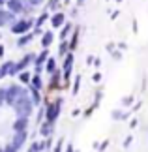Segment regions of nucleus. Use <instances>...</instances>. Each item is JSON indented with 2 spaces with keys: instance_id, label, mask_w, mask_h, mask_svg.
Listing matches in <instances>:
<instances>
[{
  "instance_id": "obj_7",
  "label": "nucleus",
  "mask_w": 148,
  "mask_h": 152,
  "mask_svg": "<svg viewBox=\"0 0 148 152\" xmlns=\"http://www.w3.org/2000/svg\"><path fill=\"white\" fill-rule=\"evenodd\" d=\"M9 21H13V13H11V11H4V10H0V26L8 25Z\"/></svg>"
},
{
  "instance_id": "obj_25",
  "label": "nucleus",
  "mask_w": 148,
  "mask_h": 152,
  "mask_svg": "<svg viewBox=\"0 0 148 152\" xmlns=\"http://www.w3.org/2000/svg\"><path fill=\"white\" fill-rule=\"evenodd\" d=\"M4 55V47H2V45H0V56H2Z\"/></svg>"
},
{
  "instance_id": "obj_27",
  "label": "nucleus",
  "mask_w": 148,
  "mask_h": 152,
  "mask_svg": "<svg viewBox=\"0 0 148 152\" xmlns=\"http://www.w3.org/2000/svg\"><path fill=\"white\" fill-rule=\"evenodd\" d=\"M21 2H23V0H21Z\"/></svg>"
},
{
  "instance_id": "obj_4",
  "label": "nucleus",
  "mask_w": 148,
  "mask_h": 152,
  "mask_svg": "<svg viewBox=\"0 0 148 152\" xmlns=\"http://www.w3.org/2000/svg\"><path fill=\"white\" fill-rule=\"evenodd\" d=\"M58 111H60V102H56V103L49 105V109H47V122H49V124H52V122L56 120Z\"/></svg>"
},
{
  "instance_id": "obj_11",
  "label": "nucleus",
  "mask_w": 148,
  "mask_h": 152,
  "mask_svg": "<svg viewBox=\"0 0 148 152\" xmlns=\"http://www.w3.org/2000/svg\"><path fill=\"white\" fill-rule=\"evenodd\" d=\"M71 64H73V55H68V58H66V66H64V69H66V79L69 77V69H71Z\"/></svg>"
},
{
  "instance_id": "obj_9",
  "label": "nucleus",
  "mask_w": 148,
  "mask_h": 152,
  "mask_svg": "<svg viewBox=\"0 0 148 152\" xmlns=\"http://www.w3.org/2000/svg\"><path fill=\"white\" fill-rule=\"evenodd\" d=\"M13 66H15L13 62H6L4 66L0 68V77H2V75H11V72H13Z\"/></svg>"
},
{
  "instance_id": "obj_2",
  "label": "nucleus",
  "mask_w": 148,
  "mask_h": 152,
  "mask_svg": "<svg viewBox=\"0 0 148 152\" xmlns=\"http://www.w3.org/2000/svg\"><path fill=\"white\" fill-rule=\"evenodd\" d=\"M23 94H26V90H23L21 86H17V85H11L9 88H6V102L15 105V102L19 100Z\"/></svg>"
},
{
  "instance_id": "obj_21",
  "label": "nucleus",
  "mask_w": 148,
  "mask_h": 152,
  "mask_svg": "<svg viewBox=\"0 0 148 152\" xmlns=\"http://www.w3.org/2000/svg\"><path fill=\"white\" fill-rule=\"evenodd\" d=\"M45 19H47V13H43V15H41V17H39V19H38V23H36V26L39 28L41 25H43V21H45Z\"/></svg>"
},
{
  "instance_id": "obj_3",
  "label": "nucleus",
  "mask_w": 148,
  "mask_h": 152,
  "mask_svg": "<svg viewBox=\"0 0 148 152\" xmlns=\"http://www.w3.org/2000/svg\"><path fill=\"white\" fill-rule=\"evenodd\" d=\"M32 26V21H17L15 25H11V30H13V34H23V32H26L28 28Z\"/></svg>"
},
{
  "instance_id": "obj_20",
  "label": "nucleus",
  "mask_w": 148,
  "mask_h": 152,
  "mask_svg": "<svg viewBox=\"0 0 148 152\" xmlns=\"http://www.w3.org/2000/svg\"><path fill=\"white\" fill-rule=\"evenodd\" d=\"M6 102V88H0V105Z\"/></svg>"
},
{
  "instance_id": "obj_23",
  "label": "nucleus",
  "mask_w": 148,
  "mask_h": 152,
  "mask_svg": "<svg viewBox=\"0 0 148 152\" xmlns=\"http://www.w3.org/2000/svg\"><path fill=\"white\" fill-rule=\"evenodd\" d=\"M38 148H39V145H32V147H30V150H28V152H38Z\"/></svg>"
},
{
  "instance_id": "obj_15",
  "label": "nucleus",
  "mask_w": 148,
  "mask_h": 152,
  "mask_svg": "<svg viewBox=\"0 0 148 152\" xmlns=\"http://www.w3.org/2000/svg\"><path fill=\"white\" fill-rule=\"evenodd\" d=\"M45 66H47V72H51V73H52V72H55V58H49Z\"/></svg>"
},
{
  "instance_id": "obj_17",
  "label": "nucleus",
  "mask_w": 148,
  "mask_h": 152,
  "mask_svg": "<svg viewBox=\"0 0 148 152\" xmlns=\"http://www.w3.org/2000/svg\"><path fill=\"white\" fill-rule=\"evenodd\" d=\"M19 79H21V83H30V73H26V72H25V73H21V77H19Z\"/></svg>"
},
{
  "instance_id": "obj_1",
  "label": "nucleus",
  "mask_w": 148,
  "mask_h": 152,
  "mask_svg": "<svg viewBox=\"0 0 148 152\" xmlns=\"http://www.w3.org/2000/svg\"><path fill=\"white\" fill-rule=\"evenodd\" d=\"M13 107H15V113H17V116H19V118H26V116L32 113V100H30L26 94H23L19 100L15 102Z\"/></svg>"
},
{
  "instance_id": "obj_5",
  "label": "nucleus",
  "mask_w": 148,
  "mask_h": 152,
  "mask_svg": "<svg viewBox=\"0 0 148 152\" xmlns=\"http://www.w3.org/2000/svg\"><path fill=\"white\" fill-rule=\"evenodd\" d=\"M8 8L11 13H21V11H25V8H23V2L21 0H8Z\"/></svg>"
},
{
  "instance_id": "obj_13",
  "label": "nucleus",
  "mask_w": 148,
  "mask_h": 152,
  "mask_svg": "<svg viewBox=\"0 0 148 152\" xmlns=\"http://www.w3.org/2000/svg\"><path fill=\"white\" fill-rule=\"evenodd\" d=\"M32 36H34V34H25L23 38H19V42H17V45H19V47H23V45H26V43L32 39Z\"/></svg>"
},
{
  "instance_id": "obj_22",
  "label": "nucleus",
  "mask_w": 148,
  "mask_h": 152,
  "mask_svg": "<svg viewBox=\"0 0 148 152\" xmlns=\"http://www.w3.org/2000/svg\"><path fill=\"white\" fill-rule=\"evenodd\" d=\"M66 49H68V43H62V45H60V55H64V53H66Z\"/></svg>"
},
{
  "instance_id": "obj_18",
  "label": "nucleus",
  "mask_w": 148,
  "mask_h": 152,
  "mask_svg": "<svg viewBox=\"0 0 148 152\" xmlns=\"http://www.w3.org/2000/svg\"><path fill=\"white\" fill-rule=\"evenodd\" d=\"M32 102L34 103H39V92L34 90V88H32Z\"/></svg>"
},
{
  "instance_id": "obj_14",
  "label": "nucleus",
  "mask_w": 148,
  "mask_h": 152,
  "mask_svg": "<svg viewBox=\"0 0 148 152\" xmlns=\"http://www.w3.org/2000/svg\"><path fill=\"white\" fill-rule=\"evenodd\" d=\"M32 88H34V90H39V88H41V79H39V75H34V77H32Z\"/></svg>"
},
{
  "instance_id": "obj_19",
  "label": "nucleus",
  "mask_w": 148,
  "mask_h": 152,
  "mask_svg": "<svg viewBox=\"0 0 148 152\" xmlns=\"http://www.w3.org/2000/svg\"><path fill=\"white\" fill-rule=\"evenodd\" d=\"M69 28H71V25H66V26H64V30H62V34H60V38H62V39H66L68 32H69Z\"/></svg>"
},
{
  "instance_id": "obj_6",
  "label": "nucleus",
  "mask_w": 148,
  "mask_h": 152,
  "mask_svg": "<svg viewBox=\"0 0 148 152\" xmlns=\"http://www.w3.org/2000/svg\"><path fill=\"white\" fill-rule=\"evenodd\" d=\"M25 139H26V132H21V133H15V139H13V147L15 150L19 148V147H23V143H25Z\"/></svg>"
},
{
  "instance_id": "obj_26",
  "label": "nucleus",
  "mask_w": 148,
  "mask_h": 152,
  "mask_svg": "<svg viewBox=\"0 0 148 152\" xmlns=\"http://www.w3.org/2000/svg\"><path fill=\"white\" fill-rule=\"evenodd\" d=\"M4 2H8V0H0V4H4Z\"/></svg>"
},
{
  "instance_id": "obj_12",
  "label": "nucleus",
  "mask_w": 148,
  "mask_h": 152,
  "mask_svg": "<svg viewBox=\"0 0 148 152\" xmlns=\"http://www.w3.org/2000/svg\"><path fill=\"white\" fill-rule=\"evenodd\" d=\"M51 42H52V34L51 32H47V34H43V39H41V45H43V47L47 49L51 45Z\"/></svg>"
},
{
  "instance_id": "obj_10",
  "label": "nucleus",
  "mask_w": 148,
  "mask_h": 152,
  "mask_svg": "<svg viewBox=\"0 0 148 152\" xmlns=\"http://www.w3.org/2000/svg\"><path fill=\"white\" fill-rule=\"evenodd\" d=\"M51 23H52V26H62V23H64V13H56V15H52V19H51Z\"/></svg>"
},
{
  "instance_id": "obj_24",
  "label": "nucleus",
  "mask_w": 148,
  "mask_h": 152,
  "mask_svg": "<svg viewBox=\"0 0 148 152\" xmlns=\"http://www.w3.org/2000/svg\"><path fill=\"white\" fill-rule=\"evenodd\" d=\"M41 0H30V4H39Z\"/></svg>"
},
{
  "instance_id": "obj_16",
  "label": "nucleus",
  "mask_w": 148,
  "mask_h": 152,
  "mask_svg": "<svg viewBox=\"0 0 148 152\" xmlns=\"http://www.w3.org/2000/svg\"><path fill=\"white\" fill-rule=\"evenodd\" d=\"M41 135H49V133H51V124H49V122H47V124H43V128H41Z\"/></svg>"
},
{
  "instance_id": "obj_8",
  "label": "nucleus",
  "mask_w": 148,
  "mask_h": 152,
  "mask_svg": "<svg viewBox=\"0 0 148 152\" xmlns=\"http://www.w3.org/2000/svg\"><path fill=\"white\" fill-rule=\"evenodd\" d=\"M13 130H15V133L25 132V130H26V118H17L15 124H13Z\"/></svg>"
}]
</instances>
